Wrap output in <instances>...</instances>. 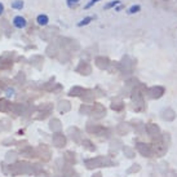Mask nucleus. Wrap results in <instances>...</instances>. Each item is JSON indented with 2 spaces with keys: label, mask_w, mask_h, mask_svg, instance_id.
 Listing matches in <instances>:
<instances>
[{
  "label": "nucleus",
  "mask_w": 177,
  "mask_h": 177,
  "mask_svg": "<svg viewBox=\"0 0 177 177\" xmlns=\"http://www.w3.org/2000/svg\"><path fill=\"white\" fill-rule=\"evenodd\" d=\"M24 1L22 0H14L13 3H12V8L13 9H22L24 8Z\"/></svg>",
  "instance_id": "nucleus-5"
},
{
  "label": "nucleus",
  "mask_w": 177,
  "mask_h": 177,
  "mask_svg": "<svg viewBox=\"0 0 177 177\" xmlns=\"http://www.w3.org/2000/svg\"><path fill=\"white\" fill-rule=\"evenodd\" d=\"M92 21H93V17H85V18H83L80 22H78V24H76V26H78V27L87 26V25H89Z\"/></svg>",
  "instance_id": "nucleus-3"
},
{
  "label": "nucleus",
  "mask_w": 177,
  "mask_h": 177,
  "mask_svg": "<svg viewBox=\"0 0 177 177\" xmlns=\"http://www.w3.org/2000/svg\"><path fill=\"white\" fill-rule=\"evenodd\" d=\"M79 1H80V0H66V3H67V5L70 7V8H73V7L78 5Z\"/></svg>",
  "instance_id": "nucleus-7"
},
{
  "label": "nucleus",
  "mask_w": 177,
  "mask_h": 177,
  "mask_svg": "<svg viewBox=\"0 0 177 177\" xmlns=\"http://www.w3.org/2000/svg\"><path fill=\"white\" fill-rule=\"evenodd\" d=\"M36 22L39 26H45V25H48V22H49V18H48L47 14H39V16L36 17Z\"/></svg>",
  "instance_id": "nucleus-2"
},
{
  "label": "nucleus",
  "mask_w": 177,
  "mask_h": 177,
  "mask_svg": "<svg viewBox=\"0 0 177 177\" xmlns=\"http://www.w3.org/2000/svg\"><path fill=\"white\" fill-rule=\"evenodd\" d=\"M13 25L17 27V29H24L26 26V20L22 16H16L13 18Z\"/></svg>",
  "instance_id": "nucleus-1"
},
{
  "label": "nucleus",
  "mask_w": 177,
  "mask_h": 177,
  "mask_svg": "<svg viewBox=\"0 0 177 177\" xmlns=\"http://www.w3.org/2000/svg\"><path fill=\"white\" fill-rule=\"evenodd\" d=\"M13 93H14V91H13V89H11V88L7 91V96H8V97H12V96H13Z\"/></svg>",
  "instance_id": "nucleus-9"
},
{
  "label": "nucleus",
  "mask_w": 177,
  "mask_h": 177,
  "mask_svg": "<svg viewBox=\"0 0 177 177\" xmlns=\"http://www.w3.org/2000/svg\"><path fill=\"white\" fill-rule=\"evenodd\" d=\"M100 0H89V3H87L85 4V7H84V9H89L91 7H93L96 3H98Z\"/></svg>",
  "instance_id": "nucleus-8"
},
{
  "label": "nucleus",
  "mask_w": 177,
  "mask_h": 177,
  "mask_svg": "<svg viewBox=\"0 0 177 177\" xmlns=\"http://www.w3.org/2000/svg\"><path fill=\"white\" fill-rule=\"evenodd\" d=\"M119 4H120V1H119V0H112V1H110V3L105 4V7H104V8H105V9H110V8H114V7L119 5Z\"/></svg>",
  "instance_id": "nucleus-6"
},
{
  "label": "nucleus",
  "mask_w": 177,
  "mask_h": 177,
  "mask_svg": "<svg viewBox=\"0 0 177 177\" xmlns=\"http://www.w3.org/2000/svg\"><path fill=\"white\" fill-rule=\"evenodd\" d=\"M140 9H141V7L138 5V4H135V5H132V7L128 8L127 13L128 14H135V13H137V12H140Z\"/></svg>",
  "instance_id": "nucleus-4"
},
{
  "label": "nucleus",
  "mask_w": 177,
  "mask_h": 177,
  "mask_svg": "<svg viewBox=\"0 0 177 177\" xmlns=\"http://www.w3.org/2000/svg\"><path fill=\"white\" fill-rule=\"evenodd\" d=\"M3 12H4V5L1 3H0V16L3 14Z\"/></svg>",
  "instance_id": "nucleus-10"
}]
</instances>
